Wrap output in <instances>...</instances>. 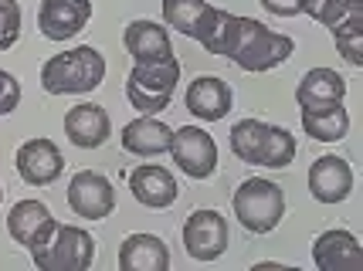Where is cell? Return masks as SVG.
I'll use <instances>...</instances> for the list:
<instances>
[{
	"label": "cell",
	"mask_w": 363,
	"mask_h": 271,
	"mask_svg": "<svg viewBox=\"0 0 363 271\" xmlns=\"http://www.w3.org/2000/svg\"><path fill=\"white\" fill-rule=\"evenodd\" d=\"M238 31H241V14H231V11H221V7L207 4L201 21H197L194 41H201V48H204L207 54L228 58V54L235 51Z\"/></svg>",
	"instance_id": "cell-19"
},
{
	"label": "cell",
	"mask_w": 363,
	"mask_h": 271,
	"mask_svg": "<svg viewBox=\"0 0 363 271\" xmlns=\"http://www.w3.org/2000/svg\"><path fill=\"white\" fill-rule=\"evenodd\" d=\"M313 265L319 271H360L363 268V248L357 234H350L343 227L323 231L313 241Z\"/></svg>",
	"instance_id": "cell-13"
},
{
	"label": "cell",
	"mask_w": 363,
	"mask_h": 271,
	"mask_svg": "<svg viewBox=\"0 0 363 271\" xmlns=\"http://www.w3.org/2000/svg\"><path fill=\"white\" fill-rule=\"evenodd\" d=\"M68 207L82 221H106L116 210V187L99 170H79L68 180Z\"/></svg>",
	"instance_id": "cell-9"
},
{
	"label": "cell",
	"mask_w": 363,
	"mask_h": 271,
	"mask_svg": "<svg viewBox=\"0 0 363 271\" xmlns=\"http://www.w3.org/2000/svg\"><path fill=\"white\" fill-rule=\"evenodd\" d=\"M28 251H31V261L41 271H85L95 261V241L85 227L55 221L45 241L28 248Z\"/></svg>",
	"instance_id": "cell-5"
},
{
	"label": "cell",
	"mask_w": 363,
	"mask_h": 271,
	"mask_svg": "<svg viewBox=\"0 0 363 271\" xmlns=\"http://www.w3.org/2000/svg\"><path fill=\"white\" fill-rule=\"evenodd\" d=\"M21 105V81L0 68V115H11Z\"/></svg>",
	"instance_id": "cell-28"
},
{
	"label": "cell",
	"mask_w": 363,
	"mask_h": 271,
	"mask_svg": "<svg viewBox=\"0 0 363 271\" xmlns=\"http://www.w3.org/2000/svg\"><path fill=\"white\" fill-rule=\"evenodd\" d=\"M231 244L228 217L214 207H197L184 221V251L194 261H218Z\"/></svg>",
	"instance_id": "cell-7"
},
{
	"label": "cell",
	"mask_w": 363,
	"mask_h": 271,
	"mask_svg": "<svg viewBox=\"0 0 363 271\" xmlns=\"http://www.w3.org/2000/svg\"><path fill=\"white\" fill-rule=\"evenodd\" d=\"M187 112L190 115H197L201 122H221L228 119V112H231V102H235V92H231V85L218 75H197V79L187 85Z\"/></svg>",
	"instance_id": "cell-14"
},
{
	"label": "cell",
	"mask_w": 363,
	"mask_h": 271,
	"mask_svg": "<svg viewBox=\"0 0 363 271\" xmlns=\"http://www.w3.org/2000/svg\"><path fill=\"white\" fill-rule=\"evenodd\" d=\"M177 81H180V62L167 58V62H153V64H133L126 79V98L129 105L140 112V115H160L174 102Z\"/></svg>",
	"instance_id": "cell-6"
},
{
	"label": "cell",
	"mask_w": 363,
	"mask_h": 271,
	"mask_svg": "<svg viewBox=\"0 0 363 271\" xmlns=\"http://www.w3.org/2000/svg\"><path fill=\"white\" fill-rule=\"evenodd\" d=\"M330 34L336 41V51L343 54V62L353 64V68H363V11L350 14L340 24H333Z\"/></svg>",
	"instance_id": "cell-24"
},
{
	"label": "cell",
	"mask_w": 363,
	"mask_h": 271,
	"mask_svg": "<svg viewBox=\"0 0 363 271\" xmlns=\"http://www.w3.org/2000/svg\"><path fill=\"white\" fill-rule=\"evenodd\" d=\"M299 4H302V14L319 21L323 28H333V24L347 21L350 14L363 11V0H299Z\"/></svg>",
	"instance_id": "cell-26"
},
{
	"label": "cell",
	"mask_w": 363,
	"mask_h": 271,
	"mask_svg": "<svg viewBox=\"0 0 363 271\" xmlns=\"http://www.w3.org/2000/svg\"><path fill=\"white\" fill-rule=\"evenodd\" d=\"M106 79V58L92 45L51 54L41 64V88L48 96H89Z\"/></svg>",
	"instance_id": "cell-2"
},
{
	"label": "cell",
	"mask_w": 363,
	"mask_h": 271,
	"mask_svg": "<svg viewBox=\"0 0 363 271\" xmlns=\"http://www.w3.org/2000/svg\"><path fill=\"white\" fill-rule=\"evenodd\" d=\"M17 176L28 183V187H48L55 183L58 176L65 173V160H62V149L45 139V136H34L28 143H21L14 156Z\"/></svg>",
	"instance_id": "cell-11"
},
{
	"label": "cell",
	"mask_w": 363,
	"mask_h": 271,
	"mask_svg": "<svg viewBox=\"0 0 363 271\" xmlns=\"http://www.w3.org/2000/svg\"><path fill=\"white\" fill-rule=\"evenodd\" d=\"M21 24H24L21 4L17 0H0V51H11L21 41Z\"/></svg>",
	"instance_id": "cell-27"
},
{
	"label": "cell",
	"mask_w": 363,
	"mask_h": 271,
	"mask_svg": "<svg viewBox=\"0 0 363 271\" xmlns=\"http://www.w3.org/2000/svg\"><path fill=\"white\" fill-rule=\"evenodd\" d=\"M51 227H55V217H51L48 204H41V200H17L11 214H7V234L17 244H24V248L41 244Z\"/></svg>",
	"instance_id": "cell-20"
},
{
	"label": "cell",
	"mask_w": 363,
	"mask_h": 271,
	"mask_svg": "<svg viewBox=\"0 0 363 271\" xmlns=\"http://www.w3.org/2000/svg\"><path fill=\"white\" fill-rule=\"evenodd\" d=\"M92 21V0H41L38 31L48 41H72Z\"/></svg>",
	"instance_id": "cell-10"
},
{
	"label": "cell",
	"mask_w": 363,
	"mask_h": 271,
	"mask_svg": "<svg viewBox=\"0 0 363 271\" xmlns=\"http://www.w3.org/2000/svg\"><path fill=\"white\" fill-rule=\"evenodd\" d=\"M347 98V79L333 68H309L296 85V102L299 109H313V105H330V102H343Z\"/></svg>",
	"instance_id": "cell-22"
},
{
	"label": "cell",
	"mask_w": 363,
	"mask_h": 271,
	"mask_svg": "<svg viewBox=\"0 0 363 271\" xmlns=\"http://www.w3.org/2000/svg\"><path fill=\"white\" fill-rule=\"evenodd\" d=\"M177 170L187 173L190 180H211L214 170H218V143L214 136L201 126H180L174 129V139H170V149Z\"/></svg>",
	"instance_id": "cell-8"
},
{
	"label": "cell",
	"mask_w": 363,
	"mask_h": 271,
	"mask_svg": "<svg viewBox=\"0 0 363 271\" xmlns=\"http://www.w3.org/2000/svg\"><path fill=\"white\" fill-rule=\"evenodd\" d=\"M123 45L133 54L136 64H153V62H167L174 58V45H170V31L167 24H157V21H133L126 24V34H123Z\"/></svg>",
	"instance_id": "cell-17"
},
{
	"label": "cell",
	"mask_w": 363,
	"mask_h": 271,
	"mask_svg": "<svg viewBox=\"0 0 363 271\" xmlns=\"http://www.w3.org/2000/svg\"><path fill=\"white\" fill-rule=\"evenodd\" d=\"M353 190V166L343 156H319L309 166V193L319 204H343Z\"/></svg>",
	"instance_id": "cell-15"
},
{
	"label": "cell",
	"mask_w": 363,
	"mask_h": 271,
	"mask_svg": "<svg viewBox=\"0 0 363 271\" xmlns=\"http://www.w3.org/2000/svg\"><path fill=\"white\" fill-rule=\"evenodd\" d=\"M170 139H174V129L167 122H160L157 115H140L123 126L119 132V143L129 156H140V160H153V156H163L170 149Z\"/></svg>",
	"instance_id": "cell-18"
},
{
	"label": "cell",
	"mask_w": 363,
	"mask_h": 271,
	"mask_svg": "<svg viewBox=\"0 0 363 271\" xmlns=\"http://www.w3.org/2000/svg\"><path fill=\"white\" fill-rule=\"evenodd\" d=\"M129 193L146 210H167L177 204L180 187H177L174 173L167 166H160V163H140L129 173Z\"/></svg>",
	"instance_id": "cell-12"
},
{
	"label": "cell",
	"mask_w": 363,
	"mask_h": 271,
	"mask_svg": "<svg viewBox=\"0 0 363 271\" xmlns=\"http://www.w3.org/2000/svg\"><path fill=\"white\" fill-rule=\"evenodd\" d=\"M207 0H163V24L167 28H174L177 34H184V38H194L197 34V21L204 14Z\"/></svg>",
	"instance_id": "cell-25"
},
{
	"label": "cell",
	"mask_w": 363,
	"mask_h": 271,
	"mask_svg": "<svg viewBox=\"0 0 363 271\" xmlns=\"http://www.w3.org/2000/svg\"><path fill=\"white\" fill-rule=\"evenodd\" d=\"M119 268L123 271H167L170 251L157 234H129L119 244Z\"/></svg>",
	"instance_id": "cell-21"
},
{
	"label": "cell",
	"mask_w": 363,
	"mask_h": 271,
	"mask_svg": "<svg viewBox=\"0 0 363 271\" xmlns=\"http://www.w3.org/2000/svg\"><path fill=\"white\" fill-rule=\"evenodd\" d=\"M65 136H68V143L79 146V149L106 146L112 136L109 112L102 105H95V102H82L75 109H68V115H65Z\"/></svg>",
	"instance_id": "cell-16"
},
{
	"label": "cell",
	"mask_w": 363,
	"mask_h": 271,
	"mask_svg": "<svg viewBox=\"0 0 363 271\" xmlns=\"http://www.w3.org/2000/svg\"><path fill=\"white\" fill-rule=\"evenodd\" d=\"M272 17H299L302 14V4L299 0H258Z\"/></svg>",
	"instance_id": "cell-29"
},
{
	"label": "cell",
	"mask_w": 363,
	"mask_h": 271,
	"mask_svg": "<svg viewBox=\"0 0 363 271\" xmlns=\"http://www.w3.org/2000/svg\"><path fill=\"white\" fill-rule=\"evenodd\" d=\"M231 153L241 163H252V166L285 170L296 160L299 143L282 126H272V122H262V119H238L231 126Z\"/></svg>",
	"instance_id": "cell-1"
},
{
	"label": "cell",
	"mask_w": 363,
	"mask_h": 271,
	"mask_svg": "<svg viewBox=\"0 0 363 271\" xmlns=\"http://www.w3.org/2000/svg\"><path fill=\"white\" fill-rule=\"evenodd\" d=\"M302 129L316 143H340V139H347L350 132V112L343 109V102L302 109Z\"/></svg>",
	"instance_id": "cell-23"
},
{
	"label": "cell",
	"mask_w": 363,
	"mask_h": 271,
	"mask_svg": "<svg viewBox=\"0 0 363 271\" xmlns=\"http://www.w3.org/2000/svg\"><path fill=\"white\" fill-rule=\"evenodd\" d=\"M296 51V41L289 34L272 31L269 24L255 21V17H241V31H238L235 51L228 54L231 62L248 71V75H262V71H272L292 58Z\"/></svg>",
	"instance_id": "cell-3"
},
{
	"label": "cell",
	"mask_w": 363,
	"mask_h": 271,
	"mask_svg": "<svg viewBox=\"0 0 363 271\" xmlns=\"http://www.w3.org/2000/svg\"><path fill=\"white\" fill-rule=\"evenodd\" d=\"M231 210L248 234H272L285 217V193L275 180L248 176L231 197Z\"/></svg>",
	"instance_id": "cell-4"
},
{
	"label": "cell",
	"mask_w": 363,
	"mask_h": 271,
	"mask_svg": "<svg viewBox=\"0 0 363 271\" xmlns=\"http://www.w3.org/2000/svg\"><path fill=\"white\" fill-rule=\"evenodd\" d=\"M0 200H4V190H0Z\"/></svg>",
	"instance_id": "cell-30"
}]
</instances>
